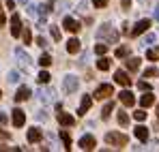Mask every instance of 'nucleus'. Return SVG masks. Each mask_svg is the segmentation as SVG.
Returning <instances> with one entry per match:
<instances>
[{
	"mask_svg": "<svg viewBox=\"0 0 159 152\" xmlns=\"http://www.w3.org/2000/svg\"><path fill=\"white\" fill-rule=\"evenodd\" d=\"M97 37L103 39V41H107V43H116V41H118V32L112 30V26H107V24H103V28H99Z\"/></svg>",
	"mask_w": 159,
	"mask_h": 152,
	"instance_id": "f257e3e1",
	"label": "nucleus"
},
{
	"mask_svg": "<svg viewBox=\"0 0 159 152\" xmlns=\"http://www.w3.org/2000/svg\"><path fill=\"white\" fill-rule=\"evenodd\" d=\"M127 135H123V133H107L106 135V144L110 146H127Z\"/></svg>",
	"mask_w": 159,
	"mask_h": 152,
	"instance_id": "f03ea898",
	"label": "nucleus"
},
{
	"mask_svg": "<svg viewBox=\"0 0 159 152\" xmlns=\"http://www.w3.org/2000/svg\"><path fill=\"white\" fill-rule=\"evenodd\" d=\"M78 86H80V79L75 75H67V77H65V81H62V88H65L69 94H71V92H75V90H78Z\"/></svg>",
	"mask_w": 159,
	"mask_h": 152,
	"instance_id": "7ed1b4c3",
	"label": "nucleus"
},
{
	"mask_svg": "<svg viewBox=\"0 0 159 152\" xmlns=\"http://www.w3.org/2000/svg\"><path fill=\"white\" fill-rule=\"evenodd\" d=\"M110 94H112V86H110V84H103V86H99V88L95 90L93 99H101V101H103V99H107Z\"/></svg>",
	"mask_w": 159,
	"mask_h": 152,
	"instance_id": "20e7f679",
	"label": "nucleus"
},
{
	"mask_svg": "<svg viewBox=\"0 0 159 152\" xmlns=\"http://www.w3.org/2000/svg\"><path fill=\"white\" fill-rule=\"evenodd\" d=\"M148 28H151V20H140L138 24L133 26L131 34H133V37H138V34H142V32H146Z\"/></svg>",
	"mask_w": 159,
	"mask_h": 152,
	"instance_id": "39448f33",
	"label": "nucleus"
},
{
	"mask_svg": "<svg viewBox=\"0 0 159 152\" xmlns=\"http://www.w3.org/2000/svg\"><path fill=\"white\" fill-rule=\"evenodd\" d=\"M11 34H13L15 39L22 34V20H20V15H13V17H11Z\"/></svg>",
	"mask_w": 159,
	"mask_h": 152,
	"instance_id": "423d86ee",
	"label": "nucleus"
},
{
	"mask_svg": "<svg viewBox=\"0 0 159 152\" xmlns=\"http://www.w3.org/2000/svg\"><path fill=\"white\" fill-rule=\"evenodd\" d=\"M114 81H116V84H120V86H131V77L127 75L125 71H120V69L114 73Z\"/></svg>",
	"mask_w": 159,
	"mask_h": 152,
	"instance_id": "0eeeda50",
	"label": "nucleus"
},
{
	"mask_svg": "<svg viewBox=\"0 0 159 152\" xmlns=\"http://www.w3.org/2000/svg\"><path fill=\"white\" fill-rule=\"evenodd\" d=\"M39 99L43 103H52L56 99V92H54L52 88H43V90H39Z\"/></svg>",
	"mask_w": 159,
	"mask_h": 152,
	"instance_id": "6e6552de",
	"label": "nucleus"
},
{
	"mask_svg": "<svg viewBox=\"0 0 159 152\" xmlns=\"http://www.w3.org/2000/svg\"><path fill=\"white\" fill-rule=\"evenodd\" d=\"M80 148H82V150H93V148H95V137H93V135H84V137L80 139Z\"/></svg>",
	"mask_w": 159,
	"mask_h": 152,
	"instance_id": "1a4fd4ad",
	"label": "nucleus"
},
{
	"mask_svg": "<svg viewBox=\"0 0 159 152\" xmlns=\"http://www.w3.org/2000/svg\"><path fill=\"white\" fill-rule=\"evenodd\" d=\"M30 94H32V92H30V88H26V86H22V88H20V90L15 92V103L28 101V99H30Z\"/></svg>",
	"mask_w": 159,
	"mask_h": 152,
	"instance_id": "9d476101",
	"label": "nucleus"
},
{
	"mask_svg": "<svg viewBox=\"0 0 159 152\" xmlns=\"http://www.w3.org/2000/svg\"><path fill=\"white\" fill-rule=\"evenodd\" d=\"M62 26H65V30H69V32H78L80 30V24L73 20V17H69V15L62 20Z\"/></svg>",
	"mask_w": 159,
	"mask_h": 152,
	"instance_id": "9b49d317",
	"label": "nucleus"
},
{
	"mask_svg": "<svg viewBox=\"0 0 159 152\" xmlns=\"http://www.w3.org/2000/svg\"><path fill=\"white\" fill-rule=\"evenodd\" d=\"M24 122H26V114L22 109H13V124L15 127H24Z\"/></svg>",
	"mask_w": 159,
	"mask_h": 152,
	"instance_id": "f8f14e48",
	"label": "nucleus"
},
{
	"mask_svg": "<svg viewBox=\"0 0 159 152\" xmlns=\"http://www.w3.org/2000/svg\"><path fill=\"white\" fill-rule=\"evenodd\" d=\"M58 122H60L62 127H73V124H75V118L69 116V114H65V111H60V114H58Z\"/></svg>",
	"mask_w": 159,
	"mask_h": 152,
	"instance_id": "ddd939ff",
	"label": "nucleus"
},
{
	"mask_svg": "<svg viewBox=\"0 0 159 152\" xmlns=\"http://www.w3.org/2000/svg\"><path fill=\"white\" fill-rule=\"evenodd\" d=\"M15 58L20 60V64H22V67H28V64H30V56H28L22 47H17V50H15Z\"/></svg>",
	"mask_w": 159,
	"mask_h": 152,
	"instance_id": "4468645a",
	"label": "nucleus"
},
{
	"mask_svg": "<svg viewBox=\"0 0 159 152\" xmlns=\"http://www.w3.org/2000/svg\"><path fill=\"white\" fill-rule=\"evenodd\" d=\"M120 101H123V105H127V107H131L133 103H135V97H133V92H129V90H123L120 94Z\"/></svg>",
	"mask_w": 159,
	"mask_h": 152,
	"instance_id": "2eb2a0df",
	"label": "nucleus"
},
{
	"mask_svg": "<svg viewBox=\"0 0 159 152\" xmlns=\"http://www.w3.org/2000/svg\"><path fill=\"white\" fill-rule=\"evenodd\" d=\"M93 105V97H88V94H84L82 97V105H80V109H78V114L80 116H84L86 111H88V107Z\"/></svg>",
	"mask_w": 159,
	"mask_h": 152,
	"instance_id": "dca6fc26",
	"label": "nucleus"
},
{
	"mask_svg": "<svg viewBox=\"0 0 159 152\" xmlns=\"http://www.w3.org/2000/svg\"><path fill=\"white\" fill-rule=\"evenodd\" d=\"M133 135H135V137H138L140 141H146V139H148V128L140 124V127H135V131H133Z\"/></svg>",
	"mask_w": 159,
	"mask_h": 152,
	"instance_id": "f3484780",
	"label": "nucleus"
},
{
	"mask_svg": "<svg viewBox=\"0 0 159 152\" xmlns=\"http://www.w3.org/2000/svg\"><path fill=\"white\" fill-rule=\"evenodd\" d=\"M155 103V94H151V90H146V94H142V99H140V105L142 107H151Z\"/></svg>",
	"mask_w": 159,
	"mask_h": 152,
	"instance_id": "a211bd4d",
	"label": "nucleus"
},
{
	"mask_svg": "<svg viewBox=\"0 0 159 152\" xmlns=\"http://www.w3.org/2000/svg\"><path fill=\"white\" fill-rule=\"evenodd\" d=\"M39 139H41V131H39V128H28V141H30V144H34V141H39Z\"/></svg>",
	"mask_w": 159,
	"mask_h": 152,
	"instance_id": "6ab92c4d",
	"label": "nucleus"
},
{
	"mask_svg": "<svg viewBox=\"0 0 159 152\" xmlns=\"http://www.w3.org/2000/svg\"><path fill=\"white\" fill-rule=\"evenodd\" d=\"M67 51H69V54H78V51H80V41H78V39H69V43H67Z\"/></svg>",
	"mask_w": 159,
	"mask_h": 152,
	"instance_id": "aec40b11",
	"label": "nucleus"
},
{
	"mask_svg": "<svg viewBox=\"0 0 159 152\" xmlns=\"http://www.w3.org/2000/svg\"><path fill=\"white\" fill-rule=\"evenodd\" d=\"M140 62H142L140 58H127V62H125V64H127V69H129V71H138V69H140Z\"/></svg>",
	"mask_w": 159,
	"mask_h": 152,
	"instance_id": "412c9836",
	"label": "nucleus"
},
{
	"mask_svg": "<svg viewBox=\"0 0 159 152\" xmlns=\"http://www.w3.org/2000/svg\"><path fill=\"white\" fill-rule=\"evenodd\" d=\"M97 69H99V71H107V69H110V60H107L106 56H103L101 60H97Z\"/></svg>",
	"mask_w": 159,
	"mask_h": 152,
	"instance_id": "4be33fe9",
	"label": "nucleus"
},
{
	"mask_svg": "<svg viewBox=\"0 0 159 152\" xmlns=\"http://www.w3.org/2000/svg\"><path fill=\"white\" fill-rule=\"evenodd\" d=\"M60 139L65 141V148L69 150V146H71V135H69L67 131H60Z\"/></svg>",
	"mask_w": 159,
	"mask_h": 152,
	"instance_id": "5701e85b",
	"label": "nucleus"
},
{
	"mask_svg": "<svg viewBox=\"0 0 159 152\" xmlns=\"http://www.w3.org/2000/svg\"><path fill=\"white\" fill-rule=\"evenodd\" d=\"M155 39H157V37H155L153 32H148V34H146V37L142 39V45L146 47V45H151V43H155Z\"/></svg>",
	"mask_w": 159,
	"mask_h": 152,
	"instance_id": "b1692460",
	"label": "nucleus"
},
{
	"mask_svg": "<svg viewBox=\"0 0 159 152\" xmlns=\"http://www.w3.org/2000/svg\"><path fill=\"white\" fill-rule=\"evenodd\" d=\"M39 64H41V67H50V64H52V56L43 54V56L39 58Z\"/></svg>",
	"mask_w": 159,
	"mask_h": 152,
	"instance_id": "393cba45",
	"label": "nucleus"
},
{
	"mask_svg": "<svg viewBox=\"0 0 159 152\" xmlns=\"http://www.w3.org/2000/svg\"><path fill=\"white\" fill-rule=\"evenodd\" d=\"M133 118H135L138 122H144V120H146V111H144V109H138V111H133Z\"/></svg>",
	"mask_w": 159,
	"mask_h": 152,
	"instance_id": "a878e982",
	"label": "nucleus"
},
{
	"mask_svg": "<svg viewBox=\"0 0 159 152\" xmlns=\"http://www.w3.org/2000/svg\"><path fill=\"white\" fill-rule=\"evenodd\" d=\"M114 54H116V58H127L129 56V47H118Z\"/></svg>",
	"mask_w": 159,
	"mask_h": 152,
	"instance_id": "bb28decb",
	"label": "nucleus"
},
{
	"mask_svg": "<svg viewBox=\"0 0 159 152\" xmlns=\"http://www.w3.org/2000/svg\"><path fill=\"white\" fill-rule=\"evenodd\" d=\"M112 109H114V103H106V107L101 109V116H103V118H107V116L112 114Z\"/></svg>",
	"mask_w": 159,
	"mask_h": 152,
	"instance_id": "cd10ccee",
	"label": "nucleus"
},
{
	"mask_svg": "<svg viewBox=\"0 0 159 152\" xmlns=\"http://www.w3.org/2000/svg\"><path fill=\"white\" fill-rule=\"evenodd\" d=\"M22 39H24V43H26V45H30V43H32V34H30V30H22Z\"/></svg>",
	"mask_w": 159,
	"mask_h": 152,
	"instance_id": "c85d7f7f",
	"label": "nucleus"
},
{
	"mask_svg": "<svg viewBox=\"0 0 159 152\" xmlns=\"http://www.w3.org/2000/svg\"><path fill=\"white\" fill-rule=\"evenodd\" d=\"M37 79H39L41 84H48V81H50V73H48V71H41V73L37 75Z\"/></svg>",
	"mask_w": 159,
	"mask_h": 152,
	"instance_id": "c756f323",
	"label": "nucleus"
},
{
	"mask_svg": "<svg viewBox=\"0 0 159 152\" xmlns=\"http://www.w3.org/2000/svg\"><path fill=\"white\" fill-rule=\"evenodd\" d=\"M20 79H22V75H20L17 71H11V73H9V81H11V84H15V81H20Z\"/></svg>",
	"mask_w": 159,
	"mask_h": 152,
	"instance_id": "7c9ffc66",
	"label": "nucleus"
},
{
	"mask_svg": "<svg viewBox=\"0 0 159 152\" xmlns=\"http://www.w3.org/2000/svg\"><path fill=\"white\" fill-rule=\"evenodd\" d=\"M50 30H52V39H54V41H60V30H58L54 24L50 26Z\"/></svg>",
	"mask_w": 159,
	"mask_h": 152,
	"instance_id": "2f4dec72",
	"label": "nucleus"
},
{
	"mask_svg": "<svg viewBox=\"0 0 159 152\" xmlns=\"http://www.w3.org/2000/svg\"><path fill=\"white\" fill-rule=\"evenodd\" d=\"M127 122H129V118H127V114H125V111H120V114H118V124H123V127H125Z\"/></svg>",
	"mask_w": 159,
	"mask_h": 152,
	"instance_id": "473e14b6",
	"label": "nucleus"
},
{
	"mask_svg": "<svg viewBox=\"0 0 159 152\" xmlns=\"http://www.w3.org/2000/svg\"><path fill=\"white\" fill-rule=\"evenodd\" d=\"M95 51H97L99 56H103V54H106V51H107V45H106V43H99V45L95 47Z\"/></svg>",
	"mask_w": 159,
	"mask_h": 152,
	"instance_id": "72a5a7b5",
	"label": "nucleus"
},
{
	"mask_svg": "<svg viewBox=\"0 0 159 152\" xmlns=\"http://www.w3.org/2000/svg\"><path fill=\"white\" fill-rule=\"evenodd\" d=\"M146 58H148V60H157V58H159V51L148 50V51H146Z\"/></svg>",
	"mask_w": 159,
	"mask_h": 152,
	"instance_id": "f704fd0d",
	"label": "nucleus"
},
{
	"mask_svg": "<svg viewBox=\"0 0 159 152\" xmlns=\"http://www.w3.org/2000/svg\"><path fill=\"white\" fill-rule=\"evenodd\" d=\"M153 75H157V69H155V67H151V69L144 71V77H153Z\"/></svg>",
	"mask_w": 159,
	"mask_h": 152,
	"instance_id": "c9c22d12",
	"label": "nucleus"
},
{
	"mask_svg": "<svg viewBox=\"0 0 159 152\" xmlns=\"http://www.w3.org/2000/svg\"><path fill=\"white\" fill-rule=\"evenodd\" d=\"M138 88L140 90H151V84L148 81H138Z\"/></svg>",
	"mask_w": 159,
	"mask_h": 152,
	"instance_id": "e433bc0d",
	"label": "nucleus"
},
{
	"mask_svg": "<svg viewBox=\"0 0 159 152\" xmlns=\"http://www.w3.org/2000/svg\"><path fill=\"white\" fill-rule=\"evenodd\" d=\"M93 4H95L97 9H103V7L107 4V0H93Z\"/></svg>",
	"mask_w": 159,
	"mask_h": 152,
	"instance_id": "4c0bfd02",
	"label": "nucleus"
},
{
	"mask_svg": "<svg viewBox=\"0 0 159 152\" xmlns=\"http://www.w3.org/2000/svg\"><path fill=\"white\" fill-rule=\"evenodd\" d=\"M37 45H39V47H45V45H48V41H45L43 37H39V39H37Z\"/></svg>",
	"mask_w": 159,
	"mask_h": 152,
	"instance_id": "58836bf2",
	"label": "nucleus"
},
{
	"mask_svg": "<svg viewBox=\"0 0 159 152\" xmlns=\"http://www.w3.org/2000/svg\"><path fill=\"white\" fill-rule=\"evenodd\" d=\"M120 4H123V9H125V11H127V9H129V7H131V0H120Z\"/></svg>",
	"mask_w": 159,
	"mask_h": 152,
	"instance_id": "ea45409f",
	"label": "nucleus"
},
{
	"mask_svg": "<svg viewBox=\"0 0 159 152\" xmlns=\"http://www.w3.org/2000/svg\"><path fill=\"white\" fill-rule=\"evenodd\" d=\"M2 124H7V114H4V111H0V127H2Z\"/></svg>",
	"mask_w": 159,
	"mask_h": 152,
	"instance_id": "a19ab883",
	"label": "nucleus"
},
{
	"mask_svg": "<svg viewBox=\"0 0 159 152\" xmlns=\"http://www.w3.org/2000/svg\"><path fill=\"white\" fill-rule=\"evenodd\" d=\"M4 4H7V9H15V2H13V0H7Z\"/></svg>",
	"mask_w": 159,
	"mask_h": 152,
	"instance_id": "79ce46f5",
	"label": "nucleus"
},
{
	"mask_svg": "<svg viewBox=\"0 0 159 152\" xmlns=\"http://www.w3.org/2000/svg\"><path fill=\"white\" fill-rule=\"evenodd\" d=\"M4 22H7V17H4V13H2V9H0V26H4Z\"/></svg>",
	"mask_w": 159,
	"mask_h": 152,
	"instance_id": "37998d69",
	"label": "nucleus"
},
{
	"mask_svg": "<svg viewBox=\"0 0 159 152\" xmlns=\"http://www.w3.org/2000/svg\"><path fill=\"white\" fill-rule=\"evenodd\" d=\"M153 15H155V20H159V4L153 9Z\"/></svg>",
	"mask_w": 159,
	"mask_h": 152,
	"instance_id": "c03bdc74",
	"label": "nucleus"
},
{
	"mask_svg": "<svg viewBox=\"0 0 159 152\" xmlns=\"http://www.w3.org/2000/svg\"><path fill=\"white\" fill-rule=\"evenodd\" d=\"M17 2H20V4H28V0H17Z\"/></svg>",
	"mask_w": 159,
	"mask_h": 152,
	"instance_id": "a18cd8bd",
	"label": "nucleus"
},
{
	"mask_svg": "<svg viewBox=\"0 0 159 152\" xmlns=\"http://www.w3.org/2000/svg\"><path fill=\"white\" fill-rule=\"evenodd\" d=\"M157 116H159V105H157Z\"/></svg>",
	"mask_w": 159,
	"mask_h": 152,
	"instance_id": "49530a36",
	"label": "nucleus"
},
{
	"mask_svg": "<svg viewBox=\"0 0 159 152\" xmlns=\"http://www.w3.org/2000/svg\"><path fill=\"white\" fill-rule=\"evenodd\" d=\"M0 97H2V92H0Z\"/></svg>",
	"mask_w": 159,
	"mask_h": 152,
	"instance_id": "de8ad7c7",
	"label": "nucleus"
}]
</instances>
